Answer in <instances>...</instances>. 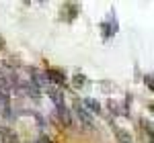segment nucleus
<instances>
[{
	"label": "nucleus",
	"mask_w": 154,
	"mask_h": 143,
	"mask_svg": "<svg viewBox=\"0 0 154 143\" xmlns=\"http://www.w3.org/2000/svg\"><path fill=\"white\" fill-rule=\"evenodd\" d=\"M82 107L86 108H91V110H93V112H97V115H99V112H101V104H99V102H97V100H93V98H84V102H82Z\"/></svg>",
	"instance_id": "obj_5"
},
{
	"label": "nucleus",
	"mask_w": 154,
	"mask_h": 143,
	"mask_svg": "<svg viewBox=\"0 0 154 143\" xmlns=\"http://www.w3.org/2000/svg\"><path fill=\"white\" fill-rule=\"evenodd\" d=\"M0 49H4V39L0 37Z\"/></svg>",
	"instance_id": "obj_8"
},
{
	"label": "nucleus",
	"mask_w": 154,
	"mask_h": 143,
	"mask_svg": "<svg viewBox=\"0 0 154 143\" xmlns=\"http://www.w3.org/2000/svg\"><path fill=\"white\" fill-rule=\"evenodd\" d=\"M48 94H49V98L54 100V104H56V110H58L62 123L70 127L72 125V117H70V110H68V107H66V102H64V96L60 94L56 88H49V86H48Z\"/></svg>",
	"instance_id": "obj_1"
},
{
	"label": "nucleus",
	"mask_w": 154,
	"mask_h": 143,
	"mask_svg": "<svg viewBox=\"0 0 154 143\" xmlns=\"http://www.w3.org/2000/svg\"><path fill=\"white\" fill-rule=\"evenodd\" d=\"M72 110H74V115L78 117V121L82 123V125L86 127V129H88V131H93V129H95V121H93V115H91V112H88V110H86V108H84L82 104L78 102V100L72 104Z\"/></svg>",
	"instance_id": "obj_2"
},
{
	"label": "nucleus",
	"mask_w": 154,
	"mask_h": 143,
	"mask_svg": "<svg viewBox=\"0 0 154 143\" xmlns=\"http://www.w3.org/2000/svg\"><path fill=\"white\" fill-rule=\"evenodd\" d=\"M115 137H117L119 143H134V137L125 129H115Z\"/></svg>",
	"instance_id": "obj_4"
},
{
	"label": "nucleus",
	"mask_w": 154,
	"mask_h": 143,
	"mask_svg": "<svg viewBox=\"0 0 154 143\" xmlns=\"http://www.w3.org/2000/svg\"><path fill=\"white\" fill-rule=\"evenodd\" d=\"M72 84H74V88H82L84 84H86V78H84L82 74H76V76L72 78Z\"/></svg>",
	"instance_id": "obj_6"
},
{
	"label": "nucleus",
	"mask_w": 154,
	"mask_h": 143,
	"mask_svg": "<svg viewBox=\"0 0 154 143\" xmlns=\"http://www.w3.org/2000/svg\"><path fill=\"white\" fill-rule=\"evenodd\" d=\"M45 78H48V80H51L54 84H58V86L66 84V76H64V72H62V70H56V68H48V70H45Z\"/></svg>",
	"instance_id": "obj_3"
},
{
	"label": "nucleus",
	"mask_w": 154,
	"mask_h": 143,
	"mask_svg": "<svg viewBox=\"0 0 154 143\" xmlns=\"http://www.w3.org/2000/svg\"><path fill=\"white\" fill-rule=\"evenodd\" d=\"M144 82H146V86L152 90V74H146V78H144Z\"/></svg>",
	"instance_id": "obj_7"
}]
</instances>
